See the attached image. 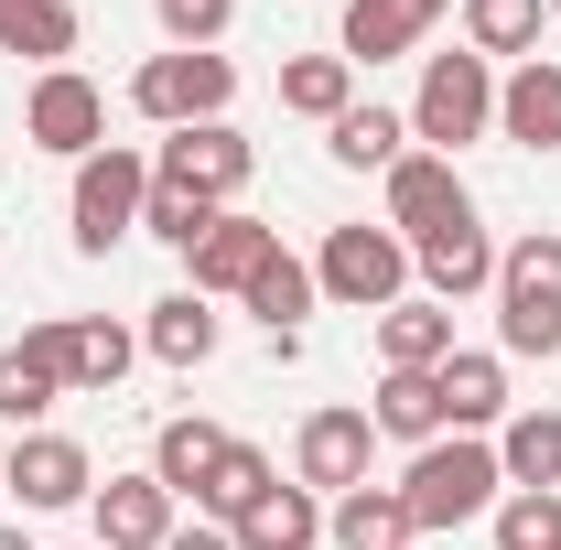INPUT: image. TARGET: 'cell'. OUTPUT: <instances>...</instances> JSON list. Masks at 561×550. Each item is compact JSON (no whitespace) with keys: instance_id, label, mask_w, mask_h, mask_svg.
Listing matches in <instances>:
<instances>
[{"instance_id":"6da1fadb","label":"cell","mask_w":561,"mask_h":550,"mask_svg":"<svg viewBox=\"0 0 561 550\" xmlns=\"http://www.w3.org/2000/svg\"><path fill=\"white\" fill-rule=\"evenodd\" d=\"M496 345L561 356V227H529L496 249Z\"/></svg>"},{"instance_id":"7a4b0ae2","label":"cell","mask_w":561,"mask_h":550,"mask_svg":"<svg viewBox=\"0 0 561 550\" xmlns=\"http://www.w3.org/2000/svg\"><path fill=\"white\" fill-rule=\"evenodd\" d=\"M496 443H476V432H454V443H421L411 475H400V507H411V540L421 529H465V518H486L496 507Z\"/></svg>"},{"instance_id":"3957f363","label":"cell","mask_w":561,"mask_h":550,"mask_svg":"<svg viewBox=\"0 0 561 550\" xmlns=\"http://www.w3.org/2000/svg\"><path fill=\"white\" fill-rule=\"evenodd\" d=\"M496 130V66L486 55H432L421 66V98H411V140H432L443 162L465 151V140Z\"/></svg>"},{"instance_id":"277c9868","label":"cell","mask_w":561,"mask_h":550,"mask_svg":"<svg viewBox=\"0 0 561 550\" xmlns=\"http://www.w3.org/2000/svg\"><path fill=\"white\" fill-rule=\"evenodd\" d=\"M140 195H151V162H140L130 140H98V151L76 162V195H66L76 249H87V260H108V249L140 227Z\"/></svg>"},{"instance_id":"5b68a950","label":"cell","mask_w":561,"mask_h":550,"mask_svg":"<svg viewBox=\"0 0 561 550\" xmlns=\"http://www.w3.org/2000/svg\"><path fill=\"white\" fill-rule=\"evenodd\" d=\"M313 291H335V302H356V313L411 302V238H400V227H335L324 260H313Z\"/></svg>"},{"instance_id":"8992f818","label":"cell","mask_w":561,"mask_h":550,"mask_svg":"<svg viewBox=\"0 0 561 550\" xmlns=\"http://www.w3.org/2000/svg\"><path fill=\"white\" fill-rule=\"evenodd\" d=\"M227 98H238V66L227 55H184V44L130 76V108L162 119V130H206V119H227Z\"/></svg>"},{"instance_id":"52a82bcc","label":"cell","mask_w":561,"mask_h":550,"mask_svg":"<svg viewBox=\"0 0 561 550\" xmlns=\"http://www.w3.org/2000/svg\"><path fill=\"white\" fill-rule=\"evenodd\" d=\"M162 184H184V195H206V206H238L249 195V173H260V151H249V130H227V119H206V130H173L162 140V162H151Z\"/></svg>"},{"instance_id":"ba28073f","label":"cell","mask_w":561,"mask_h":550,"mask_svg":"<svg viewBox=\"0 0 561 550\" xmlns=\"http://www.w3.org/2000/svg\"><path fill=\"white\" fill-rule=\"evenodd\" d=\"M465 216H476V195H465V173H454V162H443V151H400V162H389V227H400V238H443V227H465Z\"/></svg>"},{"instance_id":"9c48e42d","label":"cell","mask_w":561,"mask_h":550,"mask_svg":"<svg viewBox=\"0 0 561 550\" xmlns=\"http://www.w3.org/2000/svg\"><path fill=\"white\" fill-rule=\"evenodd\" d=\"M0 485H11L22 507H87V496H98V465H87V443H66V432H22V443L0 454Z\"/></svg>"},{"instance_id":"30bf717a","label":"cell","mask_w":561,"mask_h":550,"mask_svg":"<svg viewBox=\"0 0 561 550\" xmlns=\"http://www.w3.org/2000/svg\"><path fill=\"white\" fill-rule=\"evenodd\" d=\"M66 400V313H44V324H22V345H0V421H33Z\"/></svg>"},{"instance_id":"8fae6325","label":"cell","mask_w":561,"mask_h":550,"mask_svg":"<svg viewBox=\"0 0 561 550\" xmlns=\"http://www.w3.org/2000/svg\"><path fill=\"white\" fill-rule=\"evenodd\" d=\"M22 130L44 140V151H66V162H87V151L108 140V98H98L76 66H55V76H33V108H22Z\"/></svg>"},{"instance_id":"7c38bea8","label":"cell","mask_w":561,"mask_h":550,"mask_svg":"<svg viewBox=\"0 0 561 550\" xmlns=\"http://www.w3.org/2000/svg\"><path fill=\"white\" fill-rule=\"evenodd\" d=\"M367 454H378V421L367 411H313L302 443H291V475L313 496H346V485H367Z\"/></svg>"},{"instance_id":"4fadbf2b","label":"cell","mask_w":561,"mask_h":550,"mask_svg":"<svg viewBox=\"0 0 561 550\" xmlns=\"http://www.w3.org/2000/svg\"><path fill=\"white\" fill-rule=\"evenodd\" d=\"M87 518H98V550H162L173 540V485L162 475H108L87 496Z\"/></svg>"},{"instance_id":"5bb4252c","label":"cell","mask_w":561,"mask_h":550,"mask_svg":"<svg viewBox=\"0 0 561 550\" xmlns=\"http://www.w3.org/2000/svg\"><path fill=\"white\" fill-rule=\"evenodd\" d=\"M271 249H280V238H271V227H260V216H238V206H227V216H216V227H206V238L184 249V271H195V280H184V291H249Z\"/></svg>"},{"instance_id":"9a60e30c","label":"cell","mask_w":561,"mask_h":550,"mask_svg":"<svg viewBox=\"0 0 561 550\" xmlns=\"http://www.w3.org/2000/svg\"><path fill=\"white\" fill-rule=\"evenodd\" d=\"M432 400H443V432H486V421H507V356L454 345V356L432 367Z\"/></svg>"},{"instance_id":"2e32d148","label":"cell","mask_w":561,"mask_h":550,"mask_svg":"<svg viewBox=\"0 0 561 550\" xmlns=\"http://www.w3.org/2000/svg\"><path fill=\"white\" fill-rule=\"evenodd\" d=\"M411 271L432 280V302H465V291H496V238L465 216V227H443V238H421Z\"/></svg>"},{"instance_id":"e0dca14e","label":"cell","mask_w":561,"mask_h":550,"mask_svg":"<svg viewBox=\"0 0 561 550\" xmlns=\"http://www.w3.org/2000/svg\"><path fill=\"white\" fill-rule=\"evenodd\" d=\"M496 140H518V151H561V66H529L496 87Z\"/></svg>"},{"instance_id":"ac0fdd59","label":"cell","mask_w":561,"mask_h":550,"mask_svg":"<svg viewBox=\"0 0 561 550\" xmlns=\"http://www.w3.org/2000/svg\"><path fill=\"white\" fill-rule=\"evenodd\" d=\"M421 33L432 22H421L411 0H335V55L346 66H389V55H411Z\"/></svg>"},{"instance_id":"d6986e66","label":"cell","mask_w":561,"mask_h":550,"mask_svg":"<svg viewBox=\"0 0 561 550\" xmlns=\"http://www.w3.org/2000/svg\"><path fill=\"white\" fill-rule=\"evenodd\" d=\"M140 335L130 324H108V313H66V389H87V400H108L119 378H130Z\"/></svg>"},{"instance_id":"ffe728a7","label":"cell","mask_w":561,"mask_h":550,"mask_svg":"<svg viewBox=\"0 0 561 550\" xmlns=\"http://www.w3.org/2000/svg\"><path fill=\"white\" fill-rule=\"evenodd\" d=\"M324 540H335V550H411V507H400V485H346V496L324 507Z\"/></svg>"},{"instance_id":"44dd1931","label":"cell","mask_w":561,"mask_h":550,"mask_svg":"<svg viewBox=\"0 0 561 550\" xmlns=\"http://www.w3.org/2000/svg\"><path fill=\"white\" fill-rule=\"evenodd\" d=\"M378 356L411 367V378H432V367L454 356V302H432V291H421V302H389V313H378Z\"/></svg>"},{"instance_id":"7402d4cb","label":"cell","mask_w":561,"mask_h":550,"mask_svg":"<svg viewBox=\"0 0 561 550\" xmlns=\"http://www.w3.org/2000/svg\"><path fill=\"white\" fill-rule=\"evenodd\" d=\"M216 335H227V324L206 313V291H162V302H151V324H140V345H151L162 367H206Z\"/></svg>"},{"instance_id":"603a6c76","label":"cell","mask_w":561,"mask_h":550,"mask_svg":"<svg viewBox=\"0 0 561 550\" xmlns=\"http://www.w3.org/2000/svg\"><path fill=\"white\" fill-rule=\"evenodd\" d=\"M227 540H238V550H313V540H324V507H313V485H271Z\"/></svg>"},{"instance_id":"cb8c5ba5","label":"cell","mask_w":561,"mask_h":550,"mask_svg":"<svg viewBox=\"0 0 561 550\" xmlns=\"http://www.w3.org/2000/svg\"><path fill=\"white\" fill-rule=\"evenodd\" d=\"M76 33H87V22H76L66 0H0V55H33L44 76L76 55Z\"/></svg>"},{"instance_id":"d4e9b609","label":"cell","mask_w":561,"mask_h":550,"mask_svg":"<svg viewBox=\"0 0 561 550\" xmlns=\"http://www.w3.org/2000/svg\"><path fill=\"white\" fill-rule=\"evenodd\" d=\"M227 443H238V432H216V421H162V443H151V475L173 485V496H206V475L227 465Z\"/></svg>"},{"instance_id":"484cf974","label":"cell","mask_w":561,"mask_h":550,"mask_svg":"<svg viewBox=\"0 0 561 550\" xmlns=\"http://www.w3.org/2000/svg\"><path fill=\"white\" fill-rule=\"evenodd\" d=\"M280 108L335 130V119L356 108V66H346V55H291V66H280Z\"/></svg>"},{"instance_id":"4316f807","label":"cell","mask_w":561,"mask_h":550,"mask_svg":"<svg viewBox=\"0 0 561 550\" xmlns=\"http://www.w3.org/2000/svg\"><path fill=\"white\" fill-rule=\"evenodd\" d=\"M238 302H249V313H260L271 335H302V313H313L324 291H313V260H291V249H271V260H260V280H249Z\"/></svg>"},{"instance_id":"83f0119b","label":"cell","mask_w":561,"mask_h":550,"mask_svg":"<svg viewBox=\"0 0 561 550\" xmlns=\"http://www.w3.org/2000/svg\"><path fill=\"white\" fill-rule=\"evenodd\" d=\"M496 475H507V485H561V411H507V432H496Z\"/></svg>"},{"instance_id":"f1b7e54d","label":"cell","mask_w":561,"mask_h":550,"mask_svg":"<svg viewBox=\"0 0 561 550\" xmlns=\"http://www.w3.org/2000/svg\"><path fill=\"white\" fill-rule=\"evenodd\" d=\"M271 485H280V465L260 454V443H227V465L206 475V496H195V507H206L216 529H238V518H249V507H260Z\"/></svg>"},{"instance_id":"f546056e","label":"cell","mask_w":561,"mask_h":550,"mask_svg":"<svg viewBox=\"0 0 561 550\" xmlns=\"http://www.w3.org/2000/svg\"><path fill=\"white\" fill-rule=\"evenodd\" d=\"M324 151H335L346 173H389V162L411 151V119H400V108H346V119L324 130Z\"/></svg>"},{"instance_id":"4dcf8cb0","label":"cell","mask_w":561,"mask_h":550,"mask_svg":"<svg viewBox=\"0 0 561 550\" xmlns=\"http://www.w3.org/2000/svg\"><path fill=\"white\" fill-rule=\"evenodd\" d=\"M378 443H443V400H432V378H411V367H389L378 378Z\"/></svg>"},{"instance_id":"1f68e13d","label":"cell","mask_w":561,"mask_h":550,"mask_svg":"<svg viewBox=\"0 0 561 550\" xmlns=\"http://www.w3.org/2000/svg\"><path fill=\"white\" fill-rule=\"evenodd\" d=\"M529 44H540V0H465V55H518L529 66Z\"/></svg>"},{"instance_id":"d6a6232c","label":"cell","mask_w":561,"mask_h":550,"mask_svg":"<svg viewBox=\"0 0 561 550\" xmlns=\"http://www.w3.org/2000/svg\"><path fill=\"white\" fill-rule=\"evenodd\" d=\"M496 550H561V485H507L496 496Z\"/></svg>"},{"instance_id":"836d02e7","label":"cell","mask_w":561,"mask_h":550,"mask_svg":"<svg viewBox=\"0 0 561 550\" xmlns=\"http://www.w3.org/2000/svg\"><path fill=\"white\" fill-rule=\"evenodd\" d=\"M227 206H206V195H184V184H162L151 173V195H140V238H162V249H195Z\"/></svg>"},{"instance_id":"e575fe53","label":"cell","mask_w":561,"mask_h":550,"mask_svg":"<svg viewBox=\"0 0 561 550\" xmlns=\"http://www.w3.org/2000/svg\"><path fill=\"white\" fill-rule=\"evenodd\" d=\"M151 11H162V33H173L184 55H216V33L238 22V0H151Z\"/></svg>"},{"instance_id":"d590c367","label":"cell","mask_w":561,"mask_h":550,"mask_svg":"<svg viewBox=\"0 0 561 550\" xmlns=\"http://www.w3.org/2000/svg\"><path fill=\"white\" fill-rule=\"evenodd\" d=\"M162 550H238V540H227V529H216V518H206V529H173V540H162Z\"/></svg>"},{"instance_id":"8d00e7d4","label":"cell","mask_w":561,"mask_h":550,"mask_svg":"<svg viewBox=\"0 0 561 550\" xmlns=\"http://www.w3.org/2000/svg\"><path fill=\"white\" fill-rule=\"evenodd\" d=\"M411 11H421V22H432V11H454V0H411Z\"/></svg>"},{"instance_id":"74e56055","label":"cell","mask_w":561,"mask_h":550,"mask_svg":"<svg viewBox=\"0 0 561 550\" xmlns=\"http://www.w3.org/2000/svg\"><path fill=\"white\" fill-rule=\"evenodd\" d=\"M0 550H33V540H22V529H0Z\"/></svg>"},{"instance_id":"f35d334b","label":"cell","mask_w":561,"mask_h":550,"mask_svg":"<svg viewBox=\"0 0 561 550\" xmlns=\"http://www.w3.org/2000/svg\"><path fill=\"white\" fill-rule=\"evenodd\" d=\"M540 11H561V0H540Z\"/></svg>"}]
</instances>
